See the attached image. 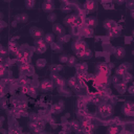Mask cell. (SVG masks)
I'll return each mask as SVG.
<instances>
[{"label": "cell", "mask_w": 134, "mask_h": 134, "mask_svg": "<svg viewBox=\"0 0 134 134\" xmlns=\"http://www.w3.org/2000/svg\"><path fill=\"white\" fill-rule=\"evenodd\" d=\"M98 112H99V115H100V116H103V117H108V116L112 115L113 109H112V106H111V105H109V104H103L102 106H99Z\"/></svg>", "instance_id": "1"}, {"label": "cell", "mask_w": 134, "mask_h": 134, "mask_svg": "<svg viewBox=\"0 0 134 134\" xmlns=\"http://www.w3.org/2000/svg\"><path fill=\"white\" fill-rule=\"evenodd\" d=\"M53 81L51 80H48V79H45L41 82L40 84V90L42 92H48V91H51L52 88H53Z\"/></svg>", "instance_id": "2"}, {"label": "cell", "mask_w": 134, "mask_h": 134, "mask_svg": "<svg viewBox=\"0 0 134 134\" xmlns=\"http://www.w3.org/2000/svg\"><path fill=\"white\" fill-rule=\"evenodd\" d=\"M122 113L127 116L134 115V103L129 102L122 106Z\"/></svg>", "instance_id": "3"}, {"label": "cell", "mask_w": 134, "mask_h": 134, "mask_svg": "<svg viewBox=\"0 0 134 134\" xmlns=\"http://www.w3.org/2000/svg\"><path fill=\"white\" fill-rule=\"evenodd\" d=\"M29 32H30V36L35 39V40H40L43 36H44V32L42 29L38 28V27H31L29 29Z\"/></svg>", "instance_id": "4"}, {"label": "cell", "mask_w": 134, "mask_h": 134, "mask_svg": "<svg viewBox=\"0 0 134 134\" xmlns=\"http://www.w3.org/2000/svg\"><path fill=\"white\" fill-rule=\"evenodd\" d=\"M48 43L43 42L41 40H38V42L36 43V52L37 53H44L46 51V49L48 48Z\"/></svg>", "instance_id": "5"}, {"label": "cell", "mask_w": 134, "mask_h": 134, "mask_svg": "<svg viewBox=\"0 0 134 134\" xmlns=\"http://www.w3.org/2000/svg\"><path fill=\"white\" fill-rule=\"evenodd\" d=\"M52 81H53V83H54L59 88L64 87V86H65V84H66V80H65L64 77H62L61 75H58L57 73H53Z\"/></svg>", "instance_id": "6"}, {"label": "cell", "mask_w": 134, "mask_h": 134, "mask_svg": "<svg viewBox=\"0 0 134 134\" xmlns=\"http://www.w3.org/2000/svg\"><path fill=\"white\" fill-rule=\"evenodd\" d=\"M43 10L46 13H50L54 9V4H53V0H45L43 2V6H42Z\"/></svg>", "instance_id": "7"}, {"label": "cell", "mask_w": 134, "mask_h": 134, "mask_svg": "<svg viewBox=\"0 0 134 134\" xmlns=\"http://www.w3.org/2000/svg\"><path fill=\"white\" fill-rule=\"evenodd\" d=\"M103 24H104V27H105L107 30H110V29H112V28H114V27L116 26L115 21H113L112 19H106Z\"/></svg>", "instance_id": "8"}, {"label": "cell", "mask_w": 134, "mask_h": 134, "mask_svg": "<svg viewBox=\"0 0 134 134\" xmlns=\"http://www.w3.org/2000/svg\"><path fill=\"white\" fill-rule=\"evenodd\" d=\"M52 30H53V32H54L55 35H58V36H61V35H64V34H65V28H64L62 25H60V24H53Z\"/></svg>", "instance_id": "9"}, {"label": "cell", "mask_w": 134, "mask_h": 134, "mask_svg": "<svg viewBox=\"0 0 134 134\" xmlns=\"http://www.w3.org/2000/svg\"><path fill=\"white\" fill-rule=\"evenodd\" d=\"M115 87L119 93H125L127 90V83L126 82H119V83L115 84Z\"/></svg>", "instance_id": "10"}, {"label": "cell", "mask_w": 134, "mask_h": 134, "mask_svg": "<svg viewBox=\"0 0 134 134\" xmlns=\"http://www.w3.org/2000/svg\"><path fill=\"white\" fill-rule=\"evenodd\" d=\"M125 54H126V50L122 47H117L114 51V55L117 59H122L125 57Z\"/></svg>", "instance_id": "11"}, {"label": "cell", "mask_w": 134, "mask_h": 134, "mask_svg": "<svg viewBox=\"0 0 134 134\" xmlns=\"http://www.w3.org/2000/svg\"><path fill=\"white\" fill-rule=\"evenodd\" d=\"M50 47L55 52H61L62 51V48H63L62 47V43H60V42H52L50 44Z\"/></svg>", "instance_id": "12"}, {"label": "cell", "mask_w": 134, "mask_h": 134, "mask_svg": "<svg viewBox=\"0 0 134 134\" xmlns=\"http://www.w3.org/2000/svg\"><path fill=\"white\" fill-rule=\"evenodd\" d=\"M15 20H16L17 22H19V23H25V22L28 20V16H27L26 14H20V15L16 16Z\"/></svg>", "instance_id": "13"}, {"label": "cell", "mask_w": 134, "mask_h": 134, "mask_svg": "<svg viewBox=\"0 0 134 134\" xmlns=\"http://www.w3.org/2000/svg\"><path fill=\"white\" fill-rule=\"evenodd\" d=\"M75 17L74 16H72V15H70V16H67L65 19H64V23L66 24V25H72L73 23H75Z\"/></svg>", "instance_id": "14"}, {"label": "cell", "mask_w": 134, "mask_h": 134, "mask_svg": "<svg viewBox=\"0 0 134 134\" xmlns=\"http://www.w3.org/2000/svg\"><path fill=\"white\" fill-rule=\"evenodd\" d=\"M52 112L53 113H58V112H61L63 109H64V104L63 103H60V104H55L53 107H52Z\"/></svg>", "instance_id": "15"}, {"label": "cell", "mask_w": 134, "mask_h": 134, "mask_svg": "<svg viewBox=\"0 0 134 134\" xmlns=\"http://www.w3.org/2000/svg\"><path fill=\"white\" fill-rule=\"evenodd\" d=\"M87 23H88V25H89L90 27H94V26L97 25V20H96V18H94V17H89L88 20H87Z\"/></svg>", "instance_id": "16"}, {"label": "cell", "mask_w": 134, "mask_h": 134, "mask_svg": "<svg viewBox=\"0 0 134 134\" xmlns=\"http://www.w3.org/2000/svg\"><path fill=\"white\" fill-rule=\"evenodd\" d=\"M70 38H69V36L68 35H66V34H64V35H61V36H58V41L60 42V43H66L68 40H69Z\"/></svg>", "instance_id": "17"}, {"label": "cell", "mask_w": 134, "mask_h": 134, "mask_svg": "<svg viewBox=\"0 0 134 134\" xmlns=\"http://www.w3.org/2000/svg\"><path fill=\"white\" fill-rule=\"evenodd\" d=\"M54 40V36L52 34H46L45 35V42L48 43V44H51Z\"/></svg>", "instance_id": "18"}, {"label": "cell", "mask_w": 134, "mask_h": 134, "mask_svg": "<svg viewBox=\"0 0 134 134\" xmlns=\"http://www.w3.org/2000/svg\"><path fill=\"white\" fill-rule=\"evenodd\" d=\"M69 67H73L75 64H76V58L75 57H69V59H68V61H67V63H66Z\"/></svg>", "instance_id": "19"}, {"label": "cell", "mask_w": 134, "mask_h": 134, "mask_svg": "<svg viewBox=\"0 0 134 134\" xmlns=\"http://www.w3.org/2000/svg\"><path fill=\"white\" fill-rule=\"evenodd\" d=\"M45 65H46V61H45L44 59H39V60L37 61V63H36V67H38L39 69L43 68Z\"/></svg>", "instance_id": "20"}, {"label": "cell", "mask_w": 134, "mask_h": 134, "mask_svg": "<svg viewBox=\"0 0 134 134\" xmlns=\"http://www.w3.org/2000/svg\"><path fill=\"white\" fill-rule=\"evenodd\" d=\"M61 10L64 12V13H69L71 10V6L69 4H67V3H63L62 6H61Z\"/></svg>", "instance_id": "21"}, {"label": "cell", "mask_w": 134, "mask_h": 134, "mask_svg": "<svg viewBox=\"0 0 134 134\" xmlns=\"http://www.w3.org/2000/svg\"><path fill=\"white\" fill-rule=\"evenodd\" d=\"M108 35L110 36V38H115V37H117V36H118V30H116V29H115V27H114V28H112V29L108 30Z\"/></svg>", "instance_id": "22"}, {"label": "cell", "mask_w": 134, "mask_h": 134, "mask_svg": "<svg viewBox=\"0 0 134 134\" xmlns=\"http://www.w3.org/2000/svg\"><path fill=\"white\" fill-rule=\"evenodd\" d=\"M91 55H92L91 51H90L88 48H86V49L84 50V52H83L82 58H83V59H90V58H91Z\"/></svg>", "instance_id": "23"}, {"label": "cell", "mask_w": 134, "mask_h": 134, "mask_svg": "<svg viewBox=\"0 0 134 134\" xmlns=\"http://www.w3.org/2000/svg\"><path fill=\"white\" fill-rule=\"evenodd\" d=\"M61 69H62V66H59V65H52V66L50 67V71H51L52 73H58Z\"/></svg>", "instance_id": "24"}, {"label": "cell", "mask_w": 134, "mask_h": 134, "mask_svg": "<svg viewBox=\"0 0 134 134\" xmlns=\"http://www.w3.org/2000/svg\"><path fill=\"white\" fill-rule=\"evenodd\" d=\"M59 59H60V62H62V63H67V61H68V59H69V55H68L67 53H62Z\"/></svg>", "instance_id": "25"}, {"label": "cell", "mask_w": 134, "mask_h": 134, "mask_svg": "<svg viewBox=\"0 0 134 134\" xmlns=\"http://www.w3.org/2000/svg\"><path fill=\"white\" fill-rule=\"evenodd\" d=\"M124 81L126 82V83H129V82H131L132 81V79H133V76H132V74L131 73H128V72H126L124 75Z\"/></svg>", "instance_id": "26"}, {"label": "cell", "mask_w": 134, "mask_h": 134, "mask_svg": "<svg viewBox=\"0 0 134 134\" xmlns=\"http://www.w3.org/2000/svg\"><path fill=\"white\" fill-rule=\"evenodd\" d=\"M24 2H25V6L27 8H31L35 5V0H25Z\"/></svg>", "instance_id": "27"}, {"label": "cell", "mask_w": 134, "mask_h": 134, "mask_svg": "<svg viewBox=\"0 0 134 134\" xmlns=\"http://www.w3.org/2000/svg\"><path fill=\"white\" fill-rule=\"evenodd\" d=\"M95 7H96V4H95L94 1L90 0V1L87 3V8H89V9H95Z\"/></svg>", "instance_id": "28"}, {"label": "cell", "mask_w": 134, "mask_h": 134, "mask_svg": "<svg viewBox=\"0 0 134 134\" xmlns=\"http://www.w3.org/2000/svg\"><path fill=\"white\" fill-rule=\"evenodd\" d=\"M47 19H48V21L53 22V21H55V20H57V16H55L54 14H49V15H48V17H47Z\"/></svg>", "instance_id": "29"}, {"label": "cell", "mask_w": 134, "mask_h": 134, "mask_svg": "<svg viewBox=\"0 0 134 134\" xmlns=\"http://www.w3.org/2000/svg\"><path fill=\"white\" fill-rule=\"evenodd\" d=\"M119 81H120V79H119V75H113L112 76V82H113V84H117V83H119Z\"/></svg>", "instance_id": "30"}, {"label": "cell", "mask_w": 134, "mask_h": 134, "mask_svg": "<svg viewBox=\"0 0 134 134\" xmlns=\"http://www.w3.org/2000/svg\"><path fill=\"white\" fill-rule=\"evenodd\" d=\"M68 83H69L70 86H74L75 85V77H70L68 80Z\"/></svg>", "instance_id": "31"}, {"label": "cell", "mask_w": 134, "mask_h": 134, "mask_svg": "<svg viewBox=\"0 0 134 134\" xmlns=\"http://www.w3.org/2000/svg\"><path fill=\"white\" fill-rule=\"evenodd\" d=\"M6 53H8V50H6L4 47H2V50H1V54H2V57H4Z\"/></svg>", "instance_id": "32"}, {"label": "cell", "mask_w": 134, "mask_h": 134, "mask_svg": "<svg viewBox=\"0 0 134 134\" xmlns=\"http://www.w3.org/2000/svg\"><path fill=\"white\" fill-rule=\"evenodd\" d=\"M127 4H128V6H129V7H134V1H132L131 3H129V2H128Z\"/></svg>", "instance_id": "33"}, {"label": "cell", "mask_w": 134, "mask_h": 134, "mask_svg": "<svg viewBox=\"0 0 134 134\" xmlns=\"http://www.w3.org/2000/svg\"><path fill=\"white\" fill-rule=\"evenodd\" d=\"M129 91H130L131 94H134V86H132V87L129 89Z\"/></svg>", "instance_id": "34"}, {"label": "cell", "mask_w": 134, "mask_h": 134, "mask_svg": "<svg viewBox=\"0 0 134 134\" xmlns=\"http://www.w3.org/2000/svg\"><path fill=\"white\" fill-rule=\"evenodd\" d=\"M108 131H109V132H116L117 129H112V128H111V129H108Z\"/></svg>", "instance_id": "35"}, {"label": "cell", "mask_w": 134, "mask_h": 134, "mask_svg": "<svg viewBox=\"0 0 134 134\" xmlns=\"http://www.w3.org/2000/svg\"><path fill=\"white\" fill-rule=\"evenodd\" d=\"M131 17H132V18L134 19V9H133V10L131 12Z\"/></svg>", "instance_id": "36"}, {"label": "cell", "mask_w": 134, "mask_h": 134, "mask_svg": "<svg viewBox=\"0 0 134 134\" xmlns=\"http://www.w3.org/2000/svg\"><path fill=\"white\" fill-rule=\"evenodd\" d=\"M3 1H6L7 2V1H10V0H3Z\"/></svg>", "instance_id": "37"}]
</instances>
